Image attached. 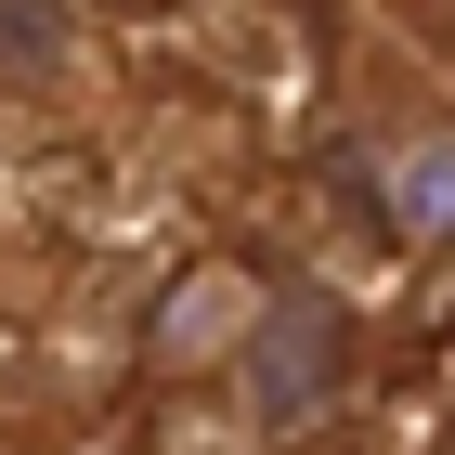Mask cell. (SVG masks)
<instances>
[{"instance_id": "cell-2", "label": "cell", "mask_w": 455, "mask_h": 455, "mask_svg": "<svg viewBox=\"0 0 455 455\" xmlns=\"http://www.w3.org/2000/svg\"><path fill=\"white\" fill-rule=\"evenodd\" d=\"M221 364H247V417L260 429H313L325 403H339V378H351V313L325 299V286L247 299V339L221 351Z\"/></svg>"}, {"instance_id": "cell-1", "label": "cell", "mask_w": 455, "mask_h": 455, "mask_svg": "<svg viewBox=\"0 0 455 455\" xmlns=\"http://www.w3.org/2000/svg\"><path fill=\"white\" fill-rule=\"evenodd\" d=\"M339 156H351L364 209H378L403 247H455V105H443V92H417V78H364Z\"/></svg>"}]
</instances>
